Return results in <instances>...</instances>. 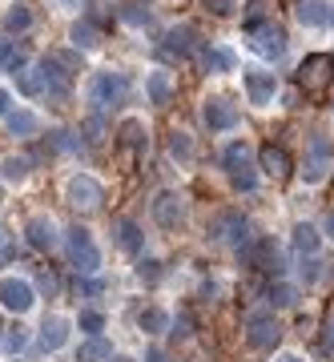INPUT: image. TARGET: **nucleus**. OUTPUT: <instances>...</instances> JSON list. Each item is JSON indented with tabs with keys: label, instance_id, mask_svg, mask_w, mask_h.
<instances>
[{
	"label": "nucleus",
	"instance_id": "nucleus-1",
	"mask_svg": "<svg viewBox=\"0 0 334 362\" xmlns=\"http://www.w3.org/2000/svg\"><path fill=\"white\" fill-rule=\"evenodd\" d=\"M246 40H250V49L262 57V61H282L286 49H290V37H286V28L266 16V21H246Z\"/></svg>",
	"mask_w": 334,
	"mask_h": 362
},
{
	"label": "nucleus",
	"instance_id": "nucleus-2",
	"mask_svg": "<svg viewBox=\"0 0 334 362\" xmlns=\"http://www.w3.org/2000/svg\"><path fill=\"white\" fill-rule=\"evenodd\" d=\"M221 169H226V177H230L234 189H242V194H250L258 185V165H254V149H250V141H230L226 149H221Z\"/></svg>",
	"mask_w": 334,
	"mask_h": 362
},
{
	"label": "nucleus",
	"instance_id": "nucleus-3",
	"mask_svg": "<svg viewBox=\"0 0 334 362\" xmlns=\"http://www.w3.org/2000/svg\"><path fill=\"white\" fill-rule=\"evenodd\" d=\"M85 101L93 105V113H105L109 105H121L125 101V73H117V69H97V73H89V81H85Z\"/></svg>",
	"mask_w": 334,
	"mask_h": 362
},
{
	"label": "nucleus",
	"instance_id": "nucleus-4",
	"mask_svg": "<svg viewBox=\"0 0 334 362\" xmlns=\"http://www.w3.org/2000/svg\"><path fill=\"white\" fill-rule=\"evenodd\" d=\"M64 254H69V266H73L81 278L101 270V250H97V242H93V233L81 230V226H73V230L64 233Z\"/></svg>",
	"mask_w": 334,
	"mask_h": 362
},
{
	"label": "nucleus",
	"instance_id": "nucleus-5",
	"mask_svg": "<svg viewBox=\"0 0 334 362\" xmlns=\"http://www.w3.org/2000/svg\"><path fill=\"white\" fill-rule=\"evenodd\" d=\"M209 242H221V246H234L242 250L254 233H250V218L246 214H238V209H221V214H214L209 218Z\"/></svg>",
	"mask_w": 334,
	"mask_h": 362
},
{
	"label": "nucleus",
	"instance_id": "nucleus-6",
	"mask_svg": "<svg viewBox=\"0 0 334 362\" xmlns=\"http://www.w3.org/2000/svg\"><path fill=\"white\" fill-rule=\"evenodd\" d=\"M242 89H246V101L254 105V109H266V105H274V97H278V89H282V81H278L274 69L250 65V69H242Z\"/></svg>",
	"mask_w": 334,
	"mask_h": 362
},
{
	"label": "nucleus",
	"instance_id": "nucleus-7",
	"mask_svg": "<svg viewBox=\"0 0 334 362\" xmlns=\"http://www.w3.org/2000/svg\"><path fill=\"white\" fill-rule=\"evenodd\" d=\"M238 254H242V262L250 266V270L274 274V278L282 274V250H278V242H274V238H266V233H262V238H250Z\"/></svg>",
	"mask_w": 334,
	"mask_h": 362
},
{
	"label": "nucleus",
	"instance_id": "nucleus-8",
	"mask_svg": "<svg viewBox=\"0 0 334 362\" xmlns=\"http://www.w3.org/2000/svg\"><path fill=\"white\" fill-rule=\"evenodd\" d=\"M64 202L73 209L93 214V209H101V202H105V185L93 177V173H73V177L64 181Z\"/></svg>",
	"mask_w": 334,
	"mask_h": 362
},
{
	"label": "nucleus",
	"instance_id": "nucleus-9",
	"mask_svg": "<svg viewBox=\"0 0 334 362\" xmlns=\"http://www.w3.org/2000/svg\"><path fill=\"white\" fill-rule=\"evenodd\" d=\"M0 306L13 314H28L37 306V286L28 282V278H16V274L0 278Z\"/></svg>",
	"mask_w": 334,
	"mask_h": 362
},
{
	"label": "nucleus",
	"instance_id": "nucleus-10",
	"mask_svg": "<svg viewBox=\"0 0 334 362\" xmlns=\"http://www.w3.org/2000/svg\"><path fill=\"white\" fill-rule=\"evenodd\" d=\"M202 125L209 133H230L242 125V113H238V105L226 101V97H206L202 101Z\"/></svg>",
	"mask_w": 334,
	"mask_h": 362
},
{
	"label": "nucleus",
	"instance_id": "nucleus-11",
	"mask_svg": "<svg viewBox=\"0 0 334 362\" xmlns=\"http://www.w3.org/2000/svg\"><path fill=\"white\" fill-rule=\"evenodd\" d=\"M330 77H334V57H326V52H310L298 65V85L306 93H322L330 85Z\"/></svg>",
	"mask_w": 334,
	"mask_h": 362
},
{
	"label": "nucleus",
	"instance_id": "nucleus-12",
	"mask_svg": "<svg viewBox=\"0 0 334 362\" xmlns=\"http://www.w3.org/2000/svg\"><path fill=\"white\" fill-rule=\"evenodd\" d=\"M278 338H282V326H278V318L266 310H258L246 318V342L254 350H274L278 346Z\"/></svg>",
	"mask_w": 334,
	"mask_h": 362
},
{
	"label": "nucleus",
	"instance_id": "nucleus-13",
	"mask_svg": "<svg viewBox=\"0 0 334 362\" xmlns=\"http://www.w3.org/2000/svg\"><path fill=\"white\" fill-rule=\"evenodd\" d=\"M330 157H334V141L326 137V133H314V141H310V157L306 165H302V177L314 185V181H322L326 173H330Z\"/></svg>",
	"mask_w": 334,
	"mask_h": 362
},
{
	"label": "nucleus",
	"instance_id": "nucleus-14",
	"mask_svg": "<svg viewBox=\"0 0 334 362\" xmlns=\"http://www.w3.org/2000/svg\"><path fill=\"white\" fill-rule=\"evenodd\" d=\"M149 209H154V221L161 226V230H178L181 221H185V197L173 194V189H161Z\"/></svg>",
	"mask_w": 334,
	"mask_h": 362
},
{
	"label": "nucleus",
	"instance_id": "nucleus-15",
	"mask_svg": "<svg viewBox=\"0 0 334 362\" xmlns=\"http://www.w3.org/2000/svg\"><path fill=\"white\" fill-rule=\"evenodd\" d=\"M25 238H28V246L37 250V254H52L57 250V221L49 218V214H37V218H28L25 221Z\"/></svg>",
	"mask_w": 334,
	"mask_h": 362
},
{
	"label": "nucleus",
	"instance_id": "nucleus-16",
	"mask_svg": "<svg viewBox=\"0 0 334 362\" xmlns=\"http://www.w3.org/2000/svg\"><path fill=\"white\" fill-rule=\"evenodd\" d=\"M193 49H197V28L193 25H178V28H169L166 37H161V57L185 61V57H193Z\"/></svg>",
	"mask_w": 334,
	"mask_h": 362
},
{
	"label": "nucleus",
	"instance_id": "nucleus-17",
	"mask_svg": "<svg viewBox=\"0 0 334 362\" xmlns=\"http://www.w3.org/2000/svg\"><path fill=\"white\" fill-rule=\"evenodd\" d=\"M113 137L125 153H145V145H149V129H145L142 117H121V125H117Z\"/></svg>",
	"mask_w": 334,
	"mask_h": 362
},
{
	"label": "nucleus",
	"instance_id": "nucleus-18",
	"mask_svg": "<svg viewBox=\"0 0 334 362\" xmlns=\"http://www.w3.org/2000/svg\"><path fill=\"white\" fill-rule=\"evenodd\" d=\"M258 169H262L266 177L282 181V177H290L294 161H290V153H286L282 145H262V149H258Z\"/></svg>",
	"mask_w": 334,
	"mask_h": 362
},
{
	"label": "nucleus",
	"instance_id": "nucleus-19",
	"mask_svg": "<svg viewBox=\"0 0 334 362\" xmlns=\"http://www.w3.org/2000/svg\"><path fill=\"white\" fill-rule=\"evenodd\" d=\"M49 81H52V73H49V57H45V61L28 65L25 73L16 77V89L25 93V97H49Z\"/></svg>",
	"mask_w": 334,
	"mask_h": 362
},
{
	"label": "nucleus",
	"instance_id": "nucleus-20",
	"mask_svg": "<svg viewBox=\"0 0 334 362\" xmlns=\"http://www.w3.org/2000/svg\"><path fill=\"white\" fill-rule=\"evenodd\" d=\"M69 318L64 314H52V318H45V326H40V334H37V346L45 350V354H57V350L69 342Z\"/></svg>",
	"mask_w": 334,
	"mask_h": 362
},
{
	"label": "nucleus",
	"instance_id": "nucleus-21",
	"mask_svg": "<svg viewBox=\"0 0 334 362\" xmlns=\"http://www.w3.org/2000/svg\"><path fill=\"white\" fill-rule=\"evenodd\" d=\"M294 16L302 28H326L334 8H330V0H294Z\"/></svg>",
	"mask_w": 334,
	"mask_h": 362
},
{
	"label": "nucleus",
	"instance_id": "nucleus-22",
	"mask_svg": "<svg viewBox=\"0 0 334 362\" xmlns=\"http://www.w3.org/2000/svg\"><path fill=\"white\" fill-rule=\"evenodd\" d=\"M145 101L157 105V109H166L173 101V77H169L166 69H149L145 73Z\"/></svg>",
	"mask_w": 334,
	"mask_h": 362
},
{
	"label": "nucleus",
	"instance_id": "nucleus-23",
	"mask_svg": "<svg viewBox=\"0 0 334 362\" xmlns=\"http://www.w3.org/2000/svg\"><path fill=\"white\" fill-rule=\"evenodd\" d=\"M202 69L214 73V77L234 73V69H238V52H234L230 45H206V49H202Z\"/></svg>",
	"mask_w": 334,
	"mask_h": 362
},
{
	"label": "nucleus",
	"instance_id": "nucleus-24",
	"mask_svg": "<svg viewBox=\"0 0 334 362\" xmlns=\"http://www.w3.org/2000/svg\"><path fill=\"white\" fill-rule=\"evenodd\" d=\"M4 129H8V137L28 141V137H37V133H40V117L33 113V109H21V105H16L13 113L4 117Z\"/></svg>",
	"mask_w": 334,
	"mask_h": 362
},
{
	"label": "nucleus",
	"instance_id": "nucleus-25",
	"mask_svg": "<svg viewBox=\"0 0 334 362\" xmlns=\"http://www.w3.org/2000/svg\"><path fill=\"white\" fill-rule=\"evenodd\" d=\"M113 238H117V246L125 250V254H142L145 250V230L133 218H117L113 221Z\"/></svg>",
	"mask_w": 334,
	"mask_h": 362
},
{
	"label": "nucleus",
	"instance_id": "nucleus-26",
	"mask_svg": "<svg viewBox=\"0 0 334 362\" xmlns=\"http://www.w3.org/2000/svg\"><path fill=\"white\" fill-rule=\"evenodd\" d=\"M33 21H37V16H33V8H28V4H21V0H13V4L4 8V16H0V28H4L8 37H21V33H28V28H33Z\"/></svg>",
	"mask_w": 334,
	"mask_h": 362
},
{
	"label": "nucleus",
	"instance_id": "nucleus-27",
	"mask_svg": "<svg viewBox=\"0 0 334 362\" xmlns=\"http://www.w3.org/2000/svg\"><path fill=\"white\" fill-rule=\"evenodd\" d=\"M28 65H33V61H28V52L21 49L16 40H0V73H16V77H21Z\"/></svg>",
	"mask_w": 334,
	"mask_h": 362
},
{
	"label": "nucleus",
	"instance_id": "nucleus-28",
	"mask_svg": "<svg viewBox=\"0 0 334 362\" xmlns=\"http://www.w3.org/2000/svg\"><path fill=\"white\" fill-rule=\"evenodd\" d=\"M28 173H33V157H25V153H8L0 161V181H8V185L28 181Z\"/></svg>",
	"mask_w": 334,
	"mask_h": 362
},
{
	"label": "nucleus",
	"instance_id": "nucleus-29",
	"mask_svg": "<svg viewBox=\"0 0 334 362\" xmlns=\"http://www.w3.org/2000/svg\"><path fill=\"white\" fill-rule=\"evenodd\" d=\"M294 250L302 254V258H314L318 254V246H322V233H318V226H310V221H298L294 226Z\"/></svg>",
	"mask_w": 334,
	"mask_h": 362
},
{
	"label": "nucleus",
	"instance_id": "nucleus-30",
	"mask_svg": "<svg viewBox=\"0 0 334 362\" xmlns=\"http://www.w3.org/2000/svg\"><path fill=\"white\" fill-rule=\"evenodd\" d=\"M69 40H73V49L77 52H93L97 45H101V33H97L93 21H77V25L69 28Z\"/></svg>",
	"mask_w": 334,
	"mask_h": 362
},
{
	"label": "nucleus",
	"instance_id": "nucleus-31",
	"mask_svg": "<svg viewBox=\"0 0 334 362\" xmlns=\"http://www.w3.org/2000/svg\"><path fill=\"white\" fill-rule=\"evenodd\" d=\"M109 358H113V346H109L101 334L85 338V342L77 346V362H109Z\"/></svg>",
	"mask_w": 334,
	"mask_h": 362
},
{
	"label": "nucleus",
	"instance_id": "nucleus-32",
	"mask_svg": "<svg viewBox=\"0 0 334 362\" xmlns=\"http://www.w3.org/2000/svg\"><path fill=\"white\" fill-rule=\"evenodd\" d=\"M137 326H142L145 334H161V330H169V310H161V306H145V310L137 314Z\"/></svg>",
	"mask_w": 334,
	"mask_h": 362
},
{
	"label": "nucleus",
	"instance_id": "nucleus-33",
	"mask_svg": "<svg viewBox=\"0 0 334 362\" xmlns=\"http://www.w3.org/2000/svg\"><path fill=\"white\" fill-rule=\"evenodd\" d=\"M49 149H52V153H77V149H81V133H73V129H52V133H49Z\"/></svg>",
	"mask_w": 334,
	"mask_h": 362
},
{
	"label": "nucleus",
	"instance_id": "nucleus-34",
	"mask_svg": "<svg viewBox=\"0 0 334 362\" xmlns=\"http://www.w3.org/2000/svg\"><path fill=\"white\" fill-rule=\"evenodd\" d=\"M266 302H270V306H294L298 290L290 282H270V286H266Z\"/></svg>",
	"mask_w": 334,
	"mask_h": 362
},
{
	"label": "nucleus",
	"instance_id": "nucleus-35",
	"mask_svg": "<svg viewBox=\"0 0 334 362\" xmlns=\"http://www.w3.org/2000/svg\"><path fill=\"white\" fill-rule=\"evenodd\" d=\"M121 21H125V25H133V28H145L149 21H154V13H149V4H145V0H133V4H125V8H121Z\"/></svg>",
	"mask_w": 334,
	"mask_h": 362
},
{
	"label": "nucleus",
	"instance_id": "nucleus-36",
	"mask_svg": "<svg viewBox=\"0 0 334 362\" xmlns=\"http://www.w3.org/2000/svg\"><path fill=\"white\" fill-rule=\"evenodd\" d=\"M81 137H85V145H101L105 141V117L101 113L85 117V121H81Z\"/></svg>",
	"mask_w": 334,
	"mask_h": 362
},
{
	"label": "nucleus",
	"instance_id": "nucleus-37",
	"mask_svg": "<svg viewBox=\"0 0 334 362\" xmlns=\"http://www.w3.org/2000/svg\"><path fill=\"white\" fill-rule=\"evenodd\" d=\"M169 153L181 157V161H190V157H193V141H190V133H185V129L169 133Z\"/></svg>",
	"mask_w": 334,
	"mask_h": 362
},
{
	"label": "nucleus",
	"instance_id": "nucleus-38",
	"mask_svg": "<svg viewBox=\"0 0 334 362\" xmlns=\"http://www.w3.org/2000/svg\"><path fill=\"white\" fill-rule=\"evenodd\" d=\"M77 326H81V330H85L89 338H97V334L105 330V314H101V310H81Z\"/></svg>",
	"mask_w": 334,
	"mask_h": 362
},
{
	"label": "nucleus",
	"instance_id": "nucleus-39",
	"mask_svg": "<svg viewBox=\"0 0 334 362\" xmlns=\"http://www.w3.org/2000/svg\"><path fill=\"white\" fill-rule=\"evenodd\" d=\"M161 274H166V270H161V262H157V258H145L142 266H137V278H142L145 286H157V282H161Z\"/></svg>",
	"mask_w": 334,
	"mask_h": 362
},
{
	"label": "nucleus",
	"instance_id": "nucleus-40",
	"mask_svg": "<svg viewBox=\"0 0 334 362\" xmlns=\"http://www.w3.org/2000/svg\"><path fill=\"white\" fill-rule=\"evenodd\" d=\"M25 342H28L25 326H13V330L4 334V346H8V354H13V358H21V350H25Z\"/></svg>",
	"mask_w": 334,
	"mask_h": 362
},
{
	"label": "nucleus",
	"instance_id": "nucleus-41",
	"mask_svg": "<svg viewBox=\"0 0 334 362\" xmlns=\"http://www.w3.org/2000/svg\"><path fill=\"white\" fill-rule=\"evenodd\" d=\"M101 290H105L101 278H89V274H85V278H77V294H81V298H97Z\"/></svg>",
	"mask_w": 334,
	"mask_h": 362
},
{
	"label": "nucleus",
	"instance_id": "nucleus-42",
	"mask_svg": "<svg viewBox=\"0 0 334 362\" xmlns=\"http://www.w3.org/2000/svg\"><path fill=\"white\" fill-rule=\"evenodd\" d=\"M206 8L214 16H234L238 13V0H206Z\"/></svg>",
	"mask_w": 334,
	"mask_h": 362
},
{
	"label": "nucleus",
	"instance_id": "nucleus-43",
	"mask_svg": "<svg viewBox=\"0 0 334 362\" xmlns=\"http://www.w3.org/2000/svg\"><path fill=\"white\" fill-rule=\"evenodd\" d=\"M37 286L40 290H45V294H57V290H61V282H57V274H49V270H40V278H37Z\"/></svg>",
	"mask_w": 334,
	"mask_h": 362
},
{
	"label": "nucleus",
	"instance_id": "nucleus-44",
	"mask_svg": "<svg viewBox=\"0 0 334 362\" xmlns=\"http://www.w3.org/2000/svg\"><path fill=\"white\" fill-rule=\"evenodd\" d=\"M8 250H13V230H8V226L0 221V262L8 258Z\"/></svg>",
	"mask_w": 334,
	"mask_h": 362
},
{
	"label": "nucleus",
	"instance_id": "nucleus-45",
	"mask_svg": "<svg viewBox=\"0 0 334 362\" xmlns=\"http://www.w3.org/2000/svg\"><path fill=\"white\" fill-rule=\"evenodd\" d=\"M16 109V101H13V93L4 89V85H0V117H8Z\"/></svg>",
	"mask_w": 334,
	"mask_h": 362
},
{
	"label": "nucleus",
	"instance_id": "nucleus-46",
	"mask_svg": "<svg viewBox=\"0 0 334 362\" xmlns=\"http://www.w3.org/2000/svg\"><path fill=\"white\" fill-rule=\"evenodd\" d=\"M326 350L334 354V306H330V314H326Z\"/></svg>",
	"mask_w": 334,
	"mask_h": 362
},
{
	"label": "nucleus",
	"instance_id": "nucleus-47",
	"mask_svg": "<svg viewBox=\"0 0 334 362\" xmlns=\"http://www.w3.org/2000/svg\"><path fill=\"white\" fill-rule=\"evenodd\" d=\"M145 362H169V354H166V350H145Z\"/></svg>",
	"mask_w": 334,
	"mask_h": 362
},
{
	"label": "nucleus",
	"instance_id": "nucleus-48",
	"mask_svg": "<svg viewBox=\"0 0 334 362\" xmlns=\"http://www.w3.org/2000/svg\"><path fill=\"white\" fill-rule=\"evenodd\" d=\"M322 230H326V238H334V209L326 214V221H322Z\"/></svg>",
	"mask_w": 334,
	"mask_h": 362
},
{
	"label": "nucleus",
	"instance_id": "nucleus-49",
	"mask_svg": "<svg viewBox=\"0 0 334 362\" xmlns=\"http://www.w3.org/2000/svg\"><path fill=\"white\" fill-rule=\"evenodd\" d=\"M274 362H306V358H302V354H278Z\"/></svg>",
	"mask_w": 334,
	"mask_h": 362
},
{
	"label": "nucleus",
	"instance_id": "nucleus-50",
	"mask_svg": "<svg viewBox=\"0 0 334 362\" xmlns=\"http://www.w3.org/2000/svg\"><path fill=\"white\" fill-rule=\"evenodd\" d=\"M109 362H137V358H129V354H113Z\"/></svg>",
	"mask_w": 334,
	"mask_h": 362
},
{
	"label": "nucleus",
	"instance_id": "nucleus-51",
	"mask_svg": "<svg viewBox=\"0 0 334 362\" xmlns=\"http://www.w3.org/2000/svg\"><path fill=\"white\" fill-rule=\"evenodd\" d=\"M0 342H4V322H0Z\"/></svg>",
	"mask_w": 334,
	"mask_h": 362
},
{
	"label": "nucleus",
	"instance_id": "nucleus-52",
	"mask_svg": "<svg viewBox=\"0 0 334 362\" xmlns=\"http://www.w3.org/2000/svg\"><path fill=\"white\" fill-rule=\"evenodd\" d=\"M13 362H25V358H13Z\"/></svg>",
	"mask_w": 334,
	"mask_h": 362
},
{
	"label": "nucleus",
	"instance_id": "nucleus-53",
	"mask_svg": "<svg viewBox=\"0 0 334 362\" xmlns=\"http://www.w3.org/2000/svg\"><path fill=\"white\" fill-rule=\"evenodd\" d=\"M0 202H4V194H0Z\"/></svg>",
	"mask_w": 334,
	"mask_h": 362
},
{
	"label": "nucleus",
	"instance_id": "nucleus-54",
	"mask_svg": "<svg viewBox=\"0 0 334 362\" xmlns=\"http://www.w3.org/2000/svg\"><path fill=\"white\" fill-rule=\"evenodd\" d=\"M69 4H73V0H69Z\"/></svg>",
	"mask_w": 334,
	"mask_h": 362
}]
</instances>
